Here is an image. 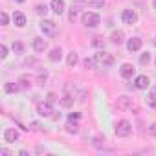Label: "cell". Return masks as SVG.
I'll return each instance as SVG.
<instances>
[{"label": "cell", "mask_w": 156, "mask_h": 156, "mask_svg": "<svg viewBox=\"0 0 156 156\" xmlns=\"http://www.w3.org/2000/svg\"><path fill=\"white\" fill-rule=\"evenodd\" d=\"M149 134H151V136H156V123H152V125L149 127Z\"/></svg>", "instance_id": "38"}, {"label": "cell", "mask_w": 156, "mask_h": 156, "mask_svg": "<svg viewBox=\"0 0 156 156\" xmlns=\"http://www.w3.org/2000/svg\"><path fill=\"white\" fill-rule=\"evenodd\" d=\"M147 103H149L152 108H156V87L151 88V92H149V96H147Z\"/></svg>", "instance_id": "19"}, {"label": "cell", "mask_w": 156, "mask_h": 156, "mask_svg": "<svg viewBox=\"0 0 156 156\" xmlns=\"http://www.w3.org/2000/svg\"><path fill=\"white\" fill-rule=\"evenodd\" d=\"M81 20H83V26H87V28H96V26H99V22H101L99 15H98V13H92V11L83 13Z\"/></svg>", "instance_id": "1"}, {"label": "cell", "mask_w": 156, "mask_h": 156, "mask_svg": "<svg viewBox=\"0 0 156 156\" xmlns=\"http://www.w3.org/2000/svg\"><path fill=\"white\" fill-rule=\"evenodd\" d=\"M85 4L88 8H103L105 6V0H85Z\"/></svg>", "instance_id": "23"}, {"label": "cell", "mask_w": 156, "mask_h": 156, "mask_svg": "<svg viewBox=\"0 0 156 156\" xmlns=\"http://www.w3.org/2000/svg\"><path fill=\"white\" fill-rule=\"evenodd\" d=\"M51 112H53L51 103L46 101V103H39V105H37V114H39V116H42V118H51V116H53Z\"/></svg>", "instance_id": "5"}, {"label": "cell", "mask_w": 156, "mask_h": 156, "mask_svg": "<svg viewBox=\"0 0 156 156\" xmlns=\"http://www.w3.org/2000/svg\"><path fill=\"white\" fill-rule=\"evenodd\" d=\"M48 57H50L51 62H57V61H61V57H62V50H61V48H53Z\"/></svg>", "instance_id": "15"}, {"label": "cell", "mask_w": 156, "mask_h": 156, "mask_svg": "<svg viewBox=\"0 0 156 156\" xmlns=\"http://www.w3.org/2000/svg\"><path fill=\"white\" fill-rule=\"evenodd\" d=\"M59 101H61V107H64V108H70L73 105V98L72 96H62Z\"/></svg>", "instance_id": "22"}, {"label": "cell", "mask_w": 156, "mask_h": 156, "mask_svg": "<svg viewBox=\"0 0 156 156\" xmlns=\"http://www.w3.org/2000/svg\"><path fill=\"white\" fill-rule=\"evenodd\" d=\"M35 13H39V15H46V13H48V6H46V4H39V6L35 8Z\"/></svg>", "instance_id": "26"}, {"label": "cell", "mask_w": 156, "mask_h": 156, "mask_svg": "<svg viewBox=\"0 0 156 156\" xmlns=\"http://www.w3.org/2000/svg\"><path fill=\"white\" fill-rule=\"evenodd\" d=\"M68 119H72V121H79V119H81V114H79V112H72V114L68 116Z\"/></svg>", "instance_id": "36"}, {"label": "cell", "mask_w": 156, "mask_h": 156, "mask_svg": "<svg viewBox=\"0 0 156 156\" xmlns=\"http://www.w3.org/2000/svg\"><path fill=\"white\" fill-rule=\"evenodd\" d=\"M121 19H123V22L125 24H136L138 22V13L134 11V9H125L123 13H121Z\"/></svg>", "instance_id": "6"}, {"label": "cell", "mask_w": 156, "mask_h": 156, "mask_svg": "<svg viewBox=\"0 0 156 156\" xmlns=\"http://www.w3.org/2000/svg\"><path fill=\"white\" fill-rule=\"evenodd\" d=\"M24 62H26V66H35V64H37V59H33V57H28Z\"/></svg>", "instance_id": "37"}, {"label": "cell", "mask_w": 156, "mask_h": 156, "mask_svg": "<svg viewBox=\"0 0 156 156\" xmlns=\"http://www.w3.org/2000/svg\"><path fill=\"white\" fill-rule=\"evenodd\" d=\"M13 51H15V53H22V51H24V44L19 42V41L13 42Z\"/></svg>", "instance_id": "28"}, {"label": "cell", "mask_w": 156, "mask_h": 156, "mask_svg": "<svg viewBox=\"0 0 156 156\" xmlns=\"http://www.w3.org/2000/svg\"><path fill=\"white\" fill-rule=\"evenodd\" d=\"M41 31H42L46 37H53V35L57 33V24H55L53 20L44 19V20L41 22Z\"/></svg>", "instance_id": "3"}, {"label": "cell", "mask_w": 156, "mask_h": 156, "mask_svg": "<svg viewBox=\"0 0 156 156\" xmlns=\"http://www.w3.org/2000/svg\"><path fill=\"white\" fill-rule=\"evenodd\" d=\"M152 6H154V9H156V0H154V2H152Z\"/></svg>", "instance_id": "40"}, {"label": "cell", "mask_w": 156, "mask_h": 156, "mask_svg": "<svg viewBox=\"0 0 156 156\" xmlns=\"http://www.w3.org/2000/svg\"><path fill=\"white\" fill-rule=\"evenodd\" d=\"M33 50H35L37 53H42V51L46 50V41H44L42 37H37V39H33Z\"/></svg>", "instance_id": "13"}, {"label": "cell", "mask_w": 156, "mask_h": 156, "mask_svg": "<svg viewBox=\"0 0 156 156\" xmlns=\"http://www.w3.org/2000/svg\"><path fill=\"white\" fill-rule=\"evenodd\" d=\"M134 66L132 64H129V62H125V64H121V68H119V75L123 77V79H130V77L134 75Z\"/></svg>", "instance_id": "8"}, {"label": "cell", "mask_w": 156, "mask_h": 156, "mask_svg": "<svg viewBox=\"0 0 156 156\" xmlns=\"http://www.w3.org/2000/svg\"><path fill=\"white\" fill-rule=\"evenodd\" d=\"M92 46H96V48H101V46H103V37H94V41H92Z\"/></svg>", "instance_id": "31"}, {"label": "cell", "mask_w": 156, "mask_h": 156, "mask_svg": "<svg viewBox=\"0 0 156 156\" xmlns=\"http://www.w3.org/2000/svg\"><path fill=\"white\" fill-rule=\"evenodd\" d=\"M0 154H2V156H11V152L8 149H0Z\"/></svg>", "instance_id": "39"}, {"label": "cell", "mask_w": 156, "mask_h": 156, "mask_svg": "<svg viewBox=\"0 0 156 156\" xmlns=\"http://www.w3.org/2000/svg\"><path fill=\"white\" fill-rule=\"evenodd\" d=\"M30 129H31V130H42V125H41L39 121H31V123H30Z\"/></svg>", "instance_id": "35"}, {"label": "cell", "mask_w": 156, "mask_h": 156, "mask_svg": "<svg viewBox=\"0 0 156 156\" xmlns=\"http://www.w3.org/2000/svg\"><path fill=\"white\" fill-rule=\"evenodd\" d=\"M13 22H15V26H19V28L26 26V15L20 13V11H15V13H13Z\"/></svg>", "instance_id": "14"}, {"label": "cell", "mask_w": 156, "mask_h": 156, "mask_svg": "<svg viewBox=\"0 0 156 156\" xmlns=\"http://www.w3.org/2000/svg\"><path fill=\"white\" fill-rule=\"evenodd\" d=\"M46 99H48V103H55L59 98H57V94H55V92H50V94L46 96Z\"/></svg>", "instance_id": "34"}, {"label": "cell", "mask_w": 156, "mask_h": 156, "mask_svg": "<svg viewBox=\"0 0 156 156\" xmlns=\"http://www.w3.org/2000/svg\"><path fill=\"white\" fill-rule=\"evenodd\" d=\"M77 61H79L77 53H75V51H70V53H68V57H66V64L72 68V66H75V64H77Z\"/></svg>", "instance_id": "20"}, {"label": "cell", "mask_w": 156, "mask_h": 156, "mask_svg": "<svg viewBox=\"0 0 156 156\" xmlns=\"http://www.w3.org/2000/svg\"><path fill=\"white\" fill-rule=\"evenodd\" d=\"M96 64H98V61H96V57H90V59L87 57V59L83 61V66H85L87 70H94V68H96Z\"/></svg>", "instance_id": "21"}, {"label": "cell", "mask_w": 156, "mask_h": 156, "mask_svg": "<svg viewBox=\"0 0 156 156\" xmlns=\"http://www.w3.org/2000/svg\"><path fill=\"white\" fill-rule=\"evenodd\" d=\"M4 140H6L8 143H15V141L19 140V130H15V129H6Z\"/></svg>", "instance_id": "11"}, {"label": "cell", "mask_w": 156, "mask_h": 156, "mask_svg": "<svg viewBox=\"0 0 156 156\" xmlns=\"http://www.w3.org/2000/svg\"><path fill=\"white\" fill-rule=\"evenodd\" d=\"M73 92H75V96H73V98H77L79 101H83V99L87 98V90H81V88H73Z\"/></svg>", "instance_id": "25"}, {"label": "cell", "mask_w": 156, "mask_h": 156, "mask_svg": "<svg viewBox=\"0 0 156 156\" xmlns=\"http://www.w3.org/2000/svg\"><path fill=\"white\" fill-rule=\"evenodd\" d=\"M66 132H70V134H77V132H79V125H77V121L68 119V123H66Z\"/></svg>", "instance_id": "18"}, {"label": "cell", "mask_w": 156, "mask_h": 156, "mask_svg": "<svg viewBox=\"0 0 156 156\" xmlns=\"http://www.w3.org/2000/svg\"><path fill=\"white\" fill-rule=\"evenodd\" d=\"M6 57H8V46L0 44V59H6Z\"/></svg>", "instance_id": "30"}, {"label": "cell", "mask_w": 156, "mask_h": 156, "mask_svg": "<svg viewBox=\"0 0 156 156\" xmlns=\"http://www.w3.org/2000/svg\"><path fill=\"white\" fill-rule=\"evenodd\" d=\"M123 39H125L123 31H114V33L110 35V41H112V44H118V46L123 42Z\"/></svg>", "instance_id": "17"}, {"label": "cell", "mask_w": 156, "mask_h": 156, "mask_svg": "<svg viewBox=\"0 0 156 156\" xmlns=\"http://www.w3.org/2000/svg\"><path fill=\"white\" fill-rule=\"evenodd\" d=\"M46 79H48V73H46V72H41V73L37 75V83H39V85H44Z\"/></svg>", "instance_id": "27"}, {"label": "cell", "mask_w": 156, "mask_h": 156, "mask_svg": "<svg viewBox=\"0 0 156 156\" xmlns=\"http://www.w3.org/2000/svg\"><path fill=\"white\" fill-rule=\"evenodd\" d=\"M17 2H19V4H22V2H24V0H17Z\"/></svg>", "instance_id": "41"}, {"label": "cell", "mask_w": 156, "mask_h": 156, "mask_svg": "<svg viewBox=\"0 0 156 156\" xmlns=\"http://www.w3.org/2000/svg\"><path fill=\"white\" fill-rule=\"evenodd\" d=\"M134 87L140 88V90H145V88L149 87V77H147V75H138L136 81H134Z\"/></svg>", "instance_id": "12"}, {"label": "cell", "mask_w": 156, "mask_h": 156, "mask_svg": "<svg viewBox=\"0 0 156 156\" xmlns=\"http://www.w3.org/2000/svg\"><path fill=\"white\" fill-rule=\"evenodd\" d=\"M8 22H9V17H8V13H0V24L2 26H8Z\"/></svg>", "instance_id": "29"}, {"label": "cell", "mask_w": 156, "mask_h": 156, "mask_svg": "<svg viewBox=\"0 0 156 156\" xmlns=\"http://www.w3.org/2000/svg\"><path fill=\"white\" fill-rule=\"evenodd\" d=\"M20 88H22V87H20V85H17V83H6V85H4L6 94H17Z\"/></svg>", "instance_id": "16"}, {"label": "cell", "mask_w": 156, "mask_h": 156, "mask_svg": "<svg viewBox=\"0 0 156 156\" xmlns=\"http://www.w3.org/2000/svg\"><path fill=\"white\" fill-rule=\"evenodd\" d=\"M94 57H96L98 64H103V66H112V64H114V57H112L110 53L103 51V50H101V51H98Z\"/></svg>", "instance_id": "4"}, {"label": "cell", "mask_w": 156, "mask_h": 156, "mask_svg": "<svg viewBox=\"0 0 156 156\" xmlns=\"http://www.w3.org/2000/svg\"><path fill=\"white\" fill-rule=\"evenodd\" d=\"M116 136L118 138H127L130 132H132V125H130V121H127V119H121V121H118V125H116Z\"/></svg>", "instance_id": "2"}, {"label": "cell", "mask_w": 156, "mask_h": 156, "mask_svg": "<svg viewBox=\"0 0 156 156\" xmlns=\"http://www.w3.org/2000/svg\"><path fill=\"white\" fill-rule=\"evenodd\" d=\"M130 107H132V99H130L129 96L118 98V108H119V110H127V108H130Z\"/></svg>", "instance_id": "10"}, {"label": "cell", "mask_w": 156, "mask_h": 156, "mask_svg": "<svg viewBox=\"0 0 156 156\" xmlns=\"http://www.w3.org/2000/svg\"><path fill=\"white\" fill-rule=\"evenodd\" d=\"M19 83H20L22 88H30V87H31V83H30V75H20V77H19Z\"/></svg>", "instance_id": "24"}, {"label": "cell", "mask_w": 156, "mask_h": 156, "mask_svg": "<svg viewBox=\"0 0 156 156\" xmlns=\"http://www.w3.org/2000/svg\"><path fill=\"white\" fill-rule=\"evenodd\" d=\"M141 44H143V41H141L140 37H132V39H129V42H127V50H129L130 53L140 51V50H141Z\"/></svg>", "instance_id": "7"}, {"label": "cell", "mask_w": 156, "mask_h": 156, "mask_svg": "<svg viewBox=\"0 0 156 156\" xmlns=\"http://www.w3.org/2000/svg\"><path fill=\"white\" fill-rule=\"evenodd\" d=\"M75 17H77V8L72 6V9H70V13H68V19H70V20H75Z\"/></svg>", "instance_id": "33"}, {"label": "cell", "mask_w": 156, "mask_h": 156, "mask_svg": "<svg viewBox=\"0 0 156 156\" xmlns=\"http://www.w3.org/2000/svg\"><path fill=\"white\" fill-rule=\"evenodd\" d=\"M50 8H51V11L55 15H62L64 13V0H51Z\"/></svg>", "instance_id": "9"}, {"label": "cell", "mask_w": 156, "mask_h": 156, "mask_svg": "<svg viewBox=\"0 0 156 156\" xmlns=\"http://www.w3.org/2000/svg\"><path fill=\"white\" fill-rule=\"evenodd\" d=\"M149 61H151V53H141L140 62H141V64H149Z\"/></svg>", "instance_id": "32"}]
</instances>
